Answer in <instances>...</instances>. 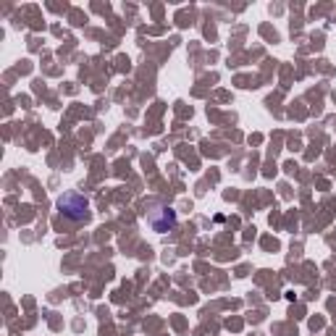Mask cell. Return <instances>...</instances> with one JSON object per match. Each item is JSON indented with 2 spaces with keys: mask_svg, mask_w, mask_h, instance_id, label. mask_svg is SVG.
Instances as JSON below:
<instances>
[{
  "mask_svg": "<svg viewBox=\"0 0 336 336\" xmlns=\"http://www.w3.org/2000/svg\"><path fill=\"white\" fill-rule=\"evenodd\" d=\"M58 208H60V213H63L66 218H71V221H84L87 216H89V203L84 200L82 194H76V192H69V194H63L58 200Z\"/></svg>",
  "mask_w": 336,
  "mask_h": 336,
  "instance_id": "obj_1",
  "label": "cell"
},
{
  "mask_svg": "<svg viewBox=\"0 0 336 336\" xmlns=\"http://www.w3.org/2000/svg\"><path fill=\"white\" fill-rule=\"evenodd\" d=\"M150 223H152V228H155V231H168V228L176 226V213L163 208V218H150Z\"/></svg>",
  "mask_w": 336,
  "mask_h": 336,
  "instance_id": "obj_2",
  "label": "cell"
}]
</instances>
